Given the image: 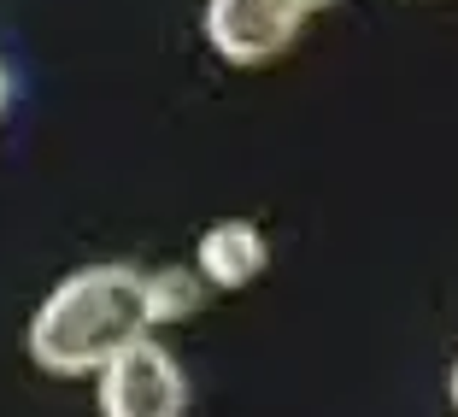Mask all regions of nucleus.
Masks as SVG:
<instances>
[{
	"label": "nucleus",
	"instance_id": "1",
	"mask_svg": "<svg viewBox=\"0 0 458 417\" xmlns=\"http://www.w3.org/2000/svg\"><path fill=\"white\" fill-rule=\"evenodd\" d=\"M148 277L135 265L77 270L30 318V359L47 377H89L135 336H148Z\"/></svg>",
	"mask_w": 458,
	"mask_h": 417
},
{
	"label": "nucleus",
	"instance_id": "2",
	"mask_svg": "<svg viewBox=\"0 0 458 417\" xmlns=\"http://www.w3.org/2000/svg\"><path fill=\"white\" fill-rule=\"evenodd\" d=\"M189 405V377L159 341L135 336L100 364V412L106 417H176Z\"/></svg>",
	"mask_w": 458,
	"mask_h": 417
},
{
	"label": "nucleus",
	"instance_id": "3",
	"mask_svg": "<svg viewBox=\"0 0 458 417\" xmlns=\"http://www.w3.org/2000/svg\"><path fill=\"white\" fill-rule=\"evenodd\" d=\"M300 18H306L300 0H212L206 36L229 65H265V59L294 47Z\"/></svg>",
	"mask_w": 458,
	"mask_h": 417
},
{
	"label": "nucleus",
	"instance_id": "4",
	"mask_svg": "<svg viewBox=\"0 0 458 417\" xmlns=\"http://www.w3.org/2000/svg\"><path fill=\"white\" fill-rule=\"evenodd\" d=\"M265 265H270V242L247 217H224L200 235V270L212 288H247Z\"/></svg>",
	"mask_w": 458,
	"mask_h": 417
},
{
	"label": "nucleus",
	"instance_id": "5",
	"mask_svg": "<svg viewBox=\"0 0 458 417\" xmlns=\"http://www.w3.org/2000/svg\"><path fill=\"white\" fill-rule=\"evenodd\" d=\"M194 306H200V283H194L189 270H153V277H148L153 323H176V318H189Z\"/></svg>",
	"mask_w": 458,
	"mask_h": 417
},
{
	"label": "nucleus",
	"instance_id": "6",
	"mask_svg": "<svg viewBox=\"0 0 458 417\" xmlns=\"http://www.w3.org/2000/svg\"><path fill=\"white\" fill-rule=\"evenodd\" d=\"M6 100H13V82H6V65H0V112H6Z\"/></svg>",
	"mask_w": 458,
	"mask_h": 417
},
{
	"label": "nucleus",
	"instance_id": "7",
	"mask_svg": "<svg viewBox=\"0 0 458 417\" xmlns=\"http://www.w3.org/2000/svg\"><path fill=\"white\" fill-rule=\"evenodd\" d=\"M300 6H306V13H324V6H335V0H300Z\"/></svg>",
	"mask_w": 458,
	"mask_h": 417
},
{
	"label": "nucleus",
	"instance_id": "8",
	"mask_svg": "<svg viewBox=\"0 0 458 417\" xmlns=\"http://www.w3.org/2000/svg\"><path fill=\"white\" fill-rule=\"evenodd\" d=\"M453 405H458V370H453Z\"/></svg>",
	"mask_w": 458,
	"mask_h": 417
}]
</instances>
